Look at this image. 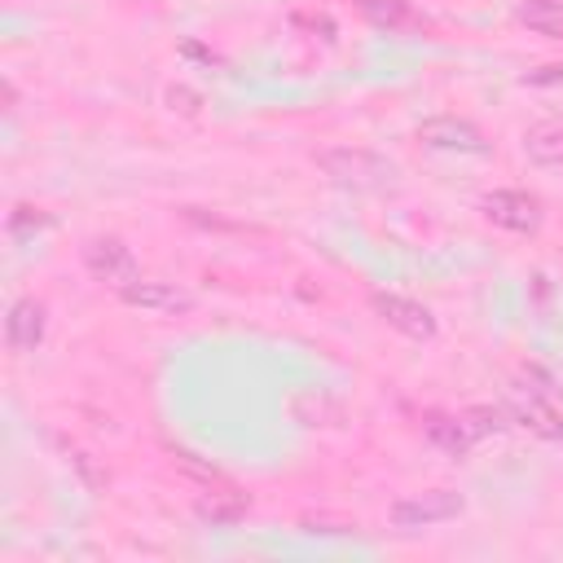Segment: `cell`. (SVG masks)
<instances>
[{"label":"cell","instance_id":"cell-18","mask_svg":"<svg viewBox=\"0 0 563 563\" xmlns=\"http://www.w3.org/2000/svg\"><path fill=\"white\" fill-rule=\"evenodd\" d=\"M167 101H172V110H180V114H198V92H189V88H167Z\"/></svg>","mask_w":563,"mask_h":563},{"label":"cell","instance_id":"cell-5","mask_svg":"<svg viewBox=\"0 0 563 563\" xmlns=\"http://www.w3.org/2000/svg\"><path fill=\"white\" fill-rule=\"evenodd\" d=\"M418 141H427L431 150H449V154H488V136L457 114H431L418 123Z\"/></svg>","mask_w":563,"mask_h":563},{"label":"cell","instance_id":"cell-11","mask_svg":"<svg viewBox=\"0 0 563 563\" xmlns=\"http://www.w3.org/2000/svg\"><path fill=\"white\" fill-rule=\"evenodd\" d=\"M422 431H427V440H431L435 449H444L449 457H466L471 444H475V435H471V427H466L462 413H427V418H422Z\"/></svg>","mask_w":563,"mask_h":563},{"label":"cell","instance_id":"cell-4","mask_svg":"<svg viewBox=\"0 0 563 563\" xmlns=\"http://www.w3.org/2000/svg\"><path fill=\"white\" fill-rule=\"evenodd\" d=\"M506 413H510V422L528 427L532 435H545V440H559V435H563V413H559L537 387L510 383V387H506Z\"/></svg>","mask_w":563,"mask_h":563},{"label":"cell","instance_id":"cell-6","mask_svg":"<svg viewBox=\"0 0 563 563\" xmlns=\"http://www.w3.org/2000/svg\"><path fill=\"white\" fill-rule=\"evenodd\" d=\"M479 207L497 229H510V233H537L541 220H545L541 202L532 194H523V189H493V194H484Z\"/></svg>","mask_w":563,"mask_h":563},{"label":"cell","instance_id":"cell-10","mask_svg":"<svg viewBox=\"0 0 563 563\" xmlns=\"http://www.w3.org/2000/svg\"><path fill=\"white\" fill-rule=\"evenodd\" d=\"M40 339H44V303L40 299H18L9 308V317H4V343H9V352L13 356H26V352L40 347Z\"/></svg>","mask_w":563,"mask_h":563},{"label":"cell","instance_id":"cell-12","mask_svg":"<svg viewBox=\"0 0 563 563\" xmlns=\"http://www.w3.org/2000/svg\"><path fill=\"white\" fill-rule=\"evenodd\" d=\"M356 9L378 31H422V13L409 0H356Z\"/></svg>","mask_w":563,"mask_h":563},{"label":"cell","instance_id":"cell-16","mask_svg":"<svg viewBox=\"0 0 563 563\" xmlns=\"http://www.w3.org/2000/svg\"><path fill=\"white\" fill-rule=\"evenodd\" d=\"M48 224V216L40 211V207H31V202H18L13 211H9V233L13 238H26V233H35V229H44Z\"/></svg>","mask_w":563,"mask_h":563},{"label":"cell","instance_id":"cell-17","mask_svg":"<svg viewBox=\"0 0 563 563\" xmlns=\"http://www.w3.org/2000/svg\"><path fill=\"white\" fill-rule=\"evenodd\" d=\"M70 466L84 475V484H88V488H101V484H106V471H97L88 453H79V449H75V453H70Z\"/></svg>","mask_w":563,"mask_h":563},{"label":"cell","instance_id":"cell-9","mask_svg":"<svg viewBox=\"0 0 563 563\" xmlns=\"http://www.w3.org/2000/svg\"><path fill=\"white\" fill-rule=\"evenodd\" d=\"M246 493L242 488H233V484H224L220 475L198 493V501H194V510H198V519L202 523H216V528H229V523H238L242 515H246Z\"/></svg>","mask_w":563,"mask_h":563},{"label":"cell","instance_id":"cell-1","mask_svg":"<svg viewBox=\"0 0 563 563\" xmlns=\"http://www.w3.org/2000/svg\"><path fill=\"white\" fill-rule=\"evenodd\" d=\"M312 163L321 167V176L339 189H352V194H383L396 185V167L374 154V150H361V145H330V150H317Z\"/></svg>","mask_w":563,"mask_h":563},{"label":"cell","instance_id":"cell-15","mask_svg":"<svg viewBox=\"0 0 563 563\" xmlns=\"http://www.w3.org/2000/svg\"><path fill=\"white\" fill-rule=\"evenodd\" d=\"M462 418H466V427H471V435H475V440L497 435V431H506V427H510V413H506V409H497V405H471V409H462Z\"/></svg>","mask_w":563,"mask_h":563},{"label":"cell","instance_id":"cell-8","mask_svg":"<svg viewBox=\"0 0 563 563\" xmlns=\"http://www.w3.org/2000/svg\"><path fill=\"white\" fill-rule=\"evenodd\" d=\"M128 308H141V312H158V317H180L194 308V295L176 282H154V277H141L132 282L128 290H119Z\"/></svg>","mask_w":563,"mask_h":563},{"label":"cell","instance_id":"cell-2","mask_svg":"<svg viewBox=\"0 0 563 563\" xmlns=\"http://www.w3.org/2000/svg\"><path fill=\"white\" fill-rule=\"evenodd\" d=\"M462 493L453 488H427V493H409L400 501H391V523L400 532H418V528H435L462 515Z\"/></svg>","mask_w":563,"mask_h":563},{"label":"cell","instance_id":"cell-14","mask_svg":"<svg viewBox=\"0 0 563 563\" xmlns=\"http://www.w3.org/2000/svg\"><path fill=\"white\" fill-rule=\"evenodd\" d=\"M515 18L532 31V35H545V40H559L563 35V4L559 0H523L515 9Z\"/></svg>","mask_w":563,"mask_h":563},{"label":"cell","instance_id":"cell-3","mask_svg":"<svg viewBox=\"0 0 563 563\" xmlns=\"http://www.w3.org/2000/svg\"><path fill=\"white\" fill-rule=\"evenodd\" d=\"M84 268L97 277V282H106V286H114V290H128L132 282H141V268H136V255L128 251V242L123 238H92V242H84Z\"/></svg>","mask_w":563,"mask_h":563},{"label":"cell","instance_id":"cell-7","mask_svg":"<svg viewBox=\"0 0 563 563\" xmlns=\"http://www.w3.org/2000/svg\"><path fill=\"white\" fill-rule=\"evenodd\" d=\"M369 303H374V312H378L391 330H400L405 339H435V317H431L427 303H418V299H409V295H387V290H374Z\"/></svg>","mask_w":563,"mask_h":563},{"label":"cell","instance_id":"cell-13","mask_svg":"<svg viewBox=\"0 0 563 563\" xmlns=\"http://www.w3.org/2000/svg\"><path fill=\"white\" fill-rule=\"evenodd\" d=\"M523 154L537 167H563V123L559 119H537L523 132Z\"/></svg>","mask_w":563,"mask_h":563}]
</instances>
